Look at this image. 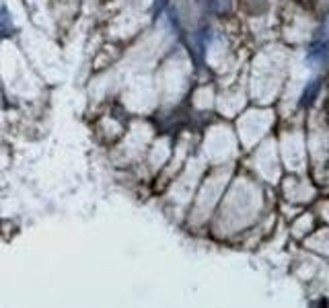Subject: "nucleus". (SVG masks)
<instances>
[{
  "mask_svg": "<svg viewBox=\"0 0 329 308\" xmlns=\"http://www.w3.org/2000/svg\"><path fill=\"white\" fill-rule=\"evenodd\" d=\"M319 89H321V81H309V85L304 87L302 95H300V105L302 107H311L315 101H317V95H319Z\"/></svg>",
  "mask_w": 329,
  "mask_h": 308,
  "instance_id": "obj_1",
  "label": "nucleus"
},
{
  "mask_svg": "<svg viewBox=\"0 0 329 308\" xmlns=\"http://www.w3.org/2000/svg\"><path fill=\"white\" fill-rule=\"evenodd\" d=\"M15 31V23H13V17L11 13L5 9V7H0V33L3 35H9Z\"/></svg>",
  "mask_w": 329,
  "mask_h": 308,
  "instance_id": "obj_2",
  "label": "nucleus"
},
{
  "mask_svg": "<svg viewBox=\"0 0 329 308\" xmlns=\"http://www.w3.org/2000/svg\"><path fill=\"white\" fill-rule=\"evenodd\" d=\"M210 9L216 15H226L230 13V0H210Z\"/></svg>",
  "mask_w": 329,
  "mask_h": 308,
  "instance_id": "obj_3",
  "label": "nucleus"
},
{
  "mask_svg": "<svg viewBox=\"0 0 329 308\" xmlns=\"http://www.w3.org/2000/svg\"><path fill=\"white\" fill-rule=\"evenodd\" d=\"M317 33H319V39H327L329 37V15L325 17V21L321 23V27H319Z\"/></svg>",
  "mask_w": 329,
  "mask_h": 308,
  "instance_id": "obj_4",
  "label": "nucleus"
},
{
  "mask_svg": "<svg viewBox=\"0 0 329 308\" xmlns=\"http://www.w3.org/2000/svg\"><path fill=\"white\" fill-rule=\"evenodd\" d=\"M169 5V0H154V7H152V11H154V15L158 17L162 11H165V7Z\"/></svg>",
  "mask_w": 329,
  "mask_h": 308,
  "instance_id": "obj_5",
  "label": "nucleus"
}]
</instances>
